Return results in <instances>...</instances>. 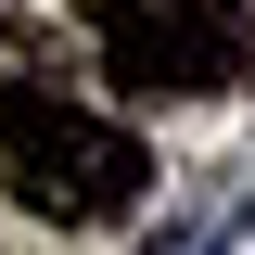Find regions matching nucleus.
Here are the masks:
<instances>
[{
  "mask_svg": "<svg viewBox=\"0 0 255 255\" xmlns=\"http://www.w3.org/2000/svg\"><path fill=\"white\" fill-rule=\"evenodd\" d=\"M0 191L26 204V217H128L140 204V140H128L115 115H90V102L64 90H26V77H0Z\"/></svg>",
  "mask_w": 255,
  "mask_h": 255,
  "instance_id": "1",
  "label": "nucleus"
},
{
  "mask_svg": "<svg viewBox=\"0 0 255 255\" xmlns=\"http://www.w3.org/2000/svg\"><path fill=\"white\" fill-rule=\"evenodd\" d=\"M102 38V77L140 102H204L243 77V26H230L217 0H77Z\"/></svg>",
  "mask_w": 255,
  "mask_h": 255,
  "instance_id": "2",
  "label": "nucleus"
}]
</instances>
